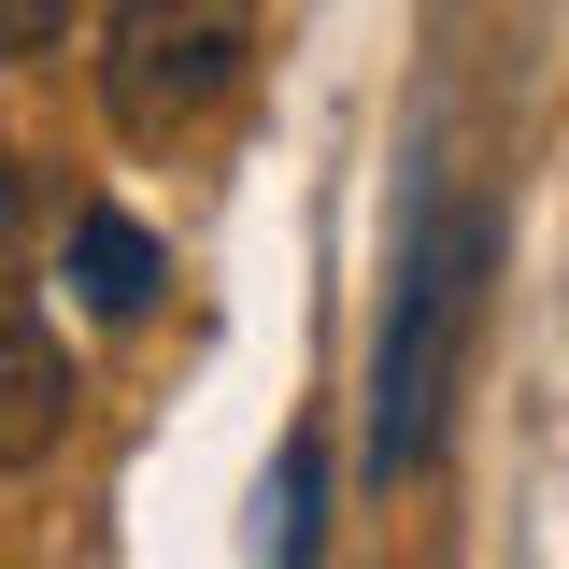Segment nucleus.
<instances>
[{
	"mask_svg": "<svg viewBox=\"0 0 569 569\" xmlns=\"http://www.w3.org/2000/svg\"><path fill=\"white\" fill-rule=\"evenodd\" d=\"M86 0H0V58H58Z\"/></svg>",
	"mask_w": 569,
	"mask_h": 569,
	"instance_id": "6",
	"label": "nucleus"
},
{
	"mask_svg": "<svg viewBox=\"0 0 569 569\" xmlns=\"http://www.w3.org/2000/svg\"><path fill=\"white\" fill-rule=\"evenodd\" d=\"M71 284H86V313H142V299H157V242H142V213H114V200L71 213Z\"/></svg>",
	"mask_w": 569,
	"mask_h": 569,
	"instance_id": "4",
	"label": "nucleus"
},
{
	"mask_svg": "<svg viewBox=\"0 0 569 569\" xmlns=\"http://www.w3.org/2000/svg\"><path fill=\"white\" fill-rule=\"evenodd\" d=\"M271 556H313V456H284L271 470V527H257Z\"/></svg>",
	"mask_w": 569,
	"mask_h": 569,
	"instance_id": "5",
	"label": "nucleus"
},
{
	"mask_svg": "<svg viewBox=\"0 0 569 569\" xmlns=\"http://www.w3.org/2000/svg\"><path fill=\"white\" fill-rule=\"evenodd\" d=\"M242 71H257V0H114L100 14V114L142 157H171Z\"/></svg>",
	"mask_w": 569,
	"mask_h": 569,
	"instance_id": "2",
	"label": "nucleus"
},
{
	"mask_svg": "<svg viewBox=\"0 0 569 569\" xmlns=\"http://www.w3.org/2000/svg\"><path fill=\"white\" fill-rule=\"evenodd\" d=\"M29 213H43V186H29V157H0V271H14V242H29Z\"/></svg>",
	"mask_w": 569,
	"mask_h": 569,
	"instance_id": "7",
	"label": "nucleus"
},
{
	"mask_svg": "<svg viewBox=\"0 0 569 569\" xmlns=\"http://www.w3.org/2000/svg\"><path fill=\"white\" fill-rule=\"evenodd\" d=\"M71 342L43 328V313H0V470H58L71 441Z\"/></svg>",
	"mask_w": 569,
	"mask_h": 569,
	"instance_id": "3",
	"label": "nucleus"
},
{
	"mask_svg": "<svg viewBox=\"0 0 569 569\" xmlns=\"http://www.w3.org/2000/svg\"><path fill=\"white\" fill-rule=\"evenodd\" d=\"M485 271H498V213L485 200H427L413 242H399V299H385V356H370V470L399 485L441 441V399H456V356L485 328Z\"/></svg>",
	"mask_w": 569,
	"mask_h": 569,
	"instance_id": "1",
	"label": "nucleus"
}]
</instances>
